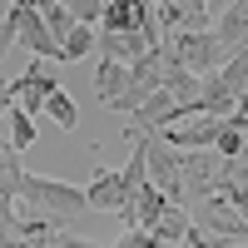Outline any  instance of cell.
Listing matches in <instances>:
<instances>
[{"mask_svg": "<svg viewBox=\"0 0 248 248\" xmlns=\"http://www.w3.org/2000/svg\"><path fill=\"white\" fill-rule=\"evenodd\" d=\"M218 164H223L218 149H179L174 179L164 184V199L184 203V209L199 203V199H209V194H214V179H218Z\"/></svg>", "mask_w": 248, "mask_h": 248, "instance_id": "cell-1", "label": "cell"}, {"mask_svg": "<svg viewBox=\"0 0 248 248\" xmlns=\"http://www.w3.org/2000/svg\"><path fill=\"white\" fill-rule=\"evenodd\" d=\"M15 199H25V203H35V209H45L55 218H79L90 209L85 189H75V184H65V179H50V174H20Z\"/></svg>", "mask_w": 248, "mask_h": 248, "instance_id": "cell-2", "label": "cell"}, {"mask_svg": "<svg viewBox=\"0 0 248 248\" xmlns=\"http://www.w3.org/2000/svg\"><path fill=\"white\" fill-rule=\"evenodd\" d=\"M164 50H169L184 70H194V75H203V70H218L223 65V40L214 35V25H199V30H174V35H164L159 40Z\"/></svg>", "mask_w": 248, "mask_h": 248, "instance_id": "cell-3", "label": "cell"}, {"mask_svg": "<svg viewBox=\"0 0 248 248\" xmlns=\"http://www.w3.org/2000/svg\"><path fill=\"white\" fill-rule=\"evenodd\" d=\"M15 243H50V248L70 243V248H79L85 238H79L65 218H55V214H45V209H35V203L20 199V214H15Z\"/></svg>", "mask_w": 248, "mask_h": 248, "instance_id": "cell-4", "label": "cell"}, {"mask_svg": "<svg viewBox=\"0 0 248 248\" xmlns=\"http://www.w3.org/2000/svg\"><path fill=\"white\" fill-rule=\"evenodd\" d=\"M189 218L199 223L203 233H209V243H233V248L248 243V223H243V214L229 209V203H218L214 194L199 199V203H189Z\"/></svg>", "mask_w": 248, "mask_h": 248, "instance_id": "cell-5", "label": "cell"}, {"mask_svg": "<svg viewBox=\"0 0 248 248\" xmlns=\"http://www.w3.org/2000/svg\"><path fill=\"white\" fill-rule=\"evenodd\" d=\"M10 20H15V40L40 60H60V40L45 30V15H40L35 0H10Z\"/></svg>", "mask_w": 248, "mask_h": 248, "instance_id": "cell-6", "label": "cell"}, {"mask_svg": "<svg viewBox=\"0 0 248 248\" xmlns=\"http://www.w3.org/2000/svg\"><path fill=\"white\" fill-rule=\"evenodd\" d=\"M60 85V75L50 70V60H40L35 55V65L20 75V79H10V94H15V105L25 109V114H40V105H45V94Z\"/></svg>", "mask_w": 248, "mask_h": 248, "instance_id": "cell-7", "label": "cell"}, {"mask_svg": "<svg viewBox=\"0 0 248 248\" xmlns=\"http://www.w3.org/2000/svg\"><path fill=\"white\" fill-rule=\"evenodd\" d=\"M243 105V94L223 79V70H203L199 75V90H194V114H229Z\"/></svg>", "mask_w": 248, "mask_h": 248, "instance_id": "cell-8", "label": "cell"}, {"mask_svg": "<svg viewBox=\"0 0 248 248\" xmlns=\"http://www.w3.org/2000/svg\"><path fill=\"white\" fill-rule=\"evenodd\" d=\"M164 203H169V199H164V189H159V184H149V179H144L139 184V189L129 194V203H124V223H139V229H149V223L159 218V209H164Z\"/></svg>", "mask_w": 248, "mask_h": 248, "instance_id": "cell-9", "label": "cell"}, {"mask_svg": "<svg viewBox=\"0 0 248 248\" xmlns=\"http://www.w3.org/2000/svg\"><path fill=\"white\" fill-rule=\"evenodd\" d=\"M94 45H99V55H109V60H124V65H129L134 55H144V50H149L139 30H94Z\"/></svg>", "mask_w": 248, "mask_h": 248, "instance_id": "cell-10", "label": "cell"}, {"mask_svg": "<svg viewBox=\"0 0 248 248\" xmlns=\"http://www.w3.org/2000/svg\"><path fill=\"white\" fill-rule=\"evenodd\" d=\"M184 233H189V209L169 199V203L159 209V218L149 223V238H154V243H184Z\"/></svg>", "mask_w": 248, "mask_h": 248, "instance_id": "cell-11", "label": "cell"}, {"mask_svg": "<svg viewBox=\"0 0 248 248\" xmlns=\"http://www.w3.org/2000/svg\"><path fill=\"white\" fill-rule=\"evenodd\" d=\"M214 35L223 40V50H243V35H248V15H243V0L223 5L214 15Z\"/></svg>", "mask_w": 248, "mask_h": 248, "instance_id": "cell-12", "label": "cell"}, {"mask_svg": "<svg viewBox=\"0 0 248 248\" xmlns=\"http://www.w3.org/2000/svg\"><path fill=\"white\" fill-rule=\"evenodd\" d=\"M124 75H129V65H124V60L99 55V70H94V94H99V105H114V99H119Z\"/></svg>", "mask_w": 248, "mask_h": 248, "instance_id": "cell-13", "label": "cell"}, {"mask_svg": "<svg viewBox=\"0 0 248 248\" xmlns=\"http://www.w3.org/2000/svg\"><path fill=\"white\" fill-rule=\"evenodd\" d=\"M90 50H94V25L75 20V25L60 35V65H75V60H85Z\"/></svg>", "mask_w": 248, "mask_h": 248, "instance_id": "cell-14", "label": "cell"}, {"mask_svg": "<svg viewBox=\"0 0 248 248\" xmlns=\"http://www.w3.org/2000/svg\"><path fill=\"white\" fill-rule=\"evenodd\" d=\"M40 114H50L60 129H79V109H75V99H70V90H65V85H55V90L45 94Z\"/></svg>", "mask_w": 248, "mask_h": 248, "instance_id": "cell-15", "label": "cell"}, {"mask_svg": "<svg viewBox=\"0 0 248 248\" xmlns=\"http://www.w3.org/2000/svg\"><path fill=\"white\" fill-rule=\"evenodd\" d=\"M20 149L10 139H0V199H15V189H20Z\"/></svg>", "mask_w": 248, "mask_h": 248, "instance_id": "cell-16", "label": "cell"}, {"mask_svg": "<svg viewBox=\"0 0 248 248\" xmlns=\"http://www.w3.org/2000/svg\"><path fill=\"white\" fill-rule=\"evenodd\" d=\"M5 119H10V144L25 154L30 144H35V114H25L20 105H10V109H5Z\"/></svg>", "mask_w": 248, "mask_h": 248, "instance_id": "cell-17", "label": "cell"}, {"mask_svg": "<svg viewBox=\"0 0 248 248\" xmlns=\"http://www.w3.org/2000/svg\"><path fill=\"white\" fill-rule=\"evenodd\" d=\"M40 15H45V30L60 40V35H65L70 25H75V15L65 10V5H60V0H45V5H40Z\"/></svg>", "mask_w": 248, "mask_h": 248, "instance_id": "cell-18", "label": "cell"}, {"mask_svg": "<svg viewBox=\"0 0 248 248\" xmlns=\"http://www.w3.org/2000/svg\"><path fill=\"white\" fill-rule=\"evenodd\" d=\"M60 5H65L75 20H85V25H94V20H99V0H60Z\"/></svg>", "mask_w": 248, "mask_h": 248, "instance_id": "cell-19", "label": "cell"}, {"mask_svg": "<svg viewBox=\"0 0 248 248\" xmlns=\"http://www.w3.org/2000/svg\"><path fill=\"white\" fill-rule=\"evenodd\" d=\"M119 243H124V248H154L149 229H139V223H124V233H119Z\"/></svg>", "mask_w": 248, "mask_h": 248, "instance_id": "cell-20", "label": "cell"}, {"mask_svg": "<svg viewBox=\"0 0 248 248\" xmlns=\"http://www.w3.org/2000/svg\"><path fill=\"white\" fill-rule=\"evenodd\" d=\"M184 10H189V25L199 30V25H209V0H179Z\"/></svg>", "mask_w": 248, "mask_h": 248, "instance_id": "cell-21", "label": "cell"}, {"mask_svg": "<svg viewBox=\"0 0 248 248\" xmlns=\"http://www.w3.org/2000/svg\"><path fill=\"white\" fill-rule=\"evenodd\" d=\"M15 45V20L5 15V20H0V60H5V50Z\"/></svg>", "mask_w": 248, "mask_h": 248, "instance_id": "cell-22", "label": "cell"}, {"mask_svg": "<svg viewBox=\"0 0 248 248\" xmlns=\"http://www.w3.org/2000/svg\"><path fill=\"white\" fill-rule=\"evenodd\" d=\"M15 105V94H10V79H0V119H5V109Z\"/></svg>", "mask_w": 248, "mask_h": 248, "instance_id": "cell-23", "label": "cell"}, {"mask_svg": "<svg viewBox=\"0 0 248 248\" xmlns=\"http://www.w3.org/2000/svg\"><path fill=\"white\" fill-rule=\"evenodd\" d=\"M223 5H233V0H209V20H214V15H218Z\"/></svg>", "mask_w": 248, "mask_h": 248, "instance_id": "cell-24", "label": "cell"}, {"mask_svg": "<svg viewBox=\"0 0 248 248\" xmlns=\"http://www.w3.org/2000/svg\"><path fill=\"white\" fill-rule=\"evenodd\" d=\"M99 5H105V0H99Z\"/></svg>", "mask_w": 248, "mask_h": 248, "instance_id": "cell-25", "label": "cell"}]
</instances>
